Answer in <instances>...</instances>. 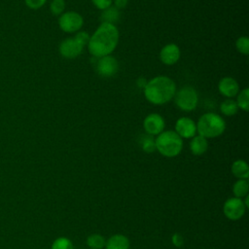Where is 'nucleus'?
Here are the masks:
<instances>
[{
  "instance_id": "f257e3e1",
  "label": "nucleus",
  "mask_w": 249,
  "mask_h": 249,
  "mask_svg": "<svg viewBox=\"0 0 249 249\" xmlns=\"http://www.w3.org/2000/svg\"><path fill=\"white\" fill-rule=\"evenodd\" d=\"M120 39V32L116 24L101 22L95 31L89 35L87 45L89 53L94 58L112 54Z\"/></svg>"
},
{
  "instance_id": "f03ea898",
  "label": "nucleus",
  "mask_w": 249,
  "mask_h": 249,
  "mask_svg": "<svg viewBox=\"0 0 249 249\" xmlns=\"http://www.w3.org/2000/svg\"><path fill=\"white\" fill-rule=\"evenodd\" d=\"M176 90V84L170 77L159 75L147 81L143 93L151 104L164 105L173 99Z\"/></svg>"
},
{
  "instance_id": "7ed1b4c3",
  "label": "nucleus",
  "mask_w": 249,
  "mask_h": 249,
  "mask_svg": "<svg viewBox=\"0 0 249 249\" xmlns=\"http://www.w3.org/2000/svg\"><path fill=\"white\" fill-rule=\"evenodd\" d=\"M196 124V132L206 139L221 136L226 130V122L222 116L213 112L204 113Z\"/></svg>"
},
{
  "instance_id": "20e7f679",
  "label": "nucleus",
  "mask_w": 249,
  "mask_h": 249,
  "mask_svg": "<svg viewBox=\"0 0 249 249\" xmlns=\"http://www.w3.org/2000/svg\"><path fill=\"white\" fill-rule=\"evenodd\" d=\"M156 150L165 158H175L183 150V139L174 130H163L155 138Z\"/></svg>"
},
{
  "instance_id": "39448f33",
  "label": "nucleus",
  "mask_w": 249,
  "mask_h": 249,
  "mask_svg": "<svg viewBox=\"0 0 249 249\" xmlns=\"http://www.w3.org/2000/svg\"><path fill=\"white\" fill-rule=\"evenodd\" d=\"M89 34L86 31H78L73 37L62 40L58 47L60 55L66 59H74L82 54L85 47H87Z\"/></svg>"
},
{
  "instance_id": "423d86ee",
  "label": "nucleus",
  "mask_w": 249,
  "mask_h": 249,
  "mask_svg": "<svg viewBox=\"0 0 249 249\" xmlns=\"http://www.w3.org/2000/svg\"><path fill=\"white\" fill-rule=\"evenodd\" d=\"M173 99L177 108L184 112L195 110L198 104L197 91L191 86H184L177 89Z\"/></svg>"
},
{
  "instance_id": "0eeeda50",
  "label": "nucleus",
  "mask_w": 249,
  "mask_h": 249,
  "mask_svg": "<svg viewBox=\"0 0 249 249\" xmlns=\"http://www.w3.org/2000/svg\"><path fill=\"white\" fill-rule=\"evenodd\" d=\"M58 26L65 33H76L84 25V18L75 11H67L58 17Z\"/></svg>"
},
{
  "instance_id": "6e6552de",
  "label": "nucleus",
  "mask_w": 249,
  "mask_h": 249,
  "mask_svg": "<svg viewBox=\"0 0 249 249\" xmlns=\"http://www.w3.org/2000/svg\"><path fill=\"white\" fill-rule=\"evenodd\" d=\"M246 209L242 198L235 196L228 198L223 205V213L231 221L240 220L244 216Z\"/></svg>"
},
{
  "instance_id": "1a4fd4ad",
  "label": "nucleus",
  "mask_w": 249,
  "mask_h": 249,
  "mask_svg": "<svg viewBox=\"0 0 249 249\" xmlns=\"http://www.w3.org/2000/svg\"><path fill=\"white\" fill-rule=\"evenodd\" d=\"M95 70L97 74L104 78L115 76L119 71V62L112 54L96 58Z\"/></svg>"
},
{
  "instance_id": "9d476101",
  "label": "nucleus",
  "mask_w": 249,
  "mask_h": 249,
  "mask_svg": "<svg viewBox=\"0 0 249 249\" xmlns=\"http://www.w3.org/2000/svg\"><path fill=\"white\" fill-rule=\"evenodd\" d=\"M165 121L163 117L158 113L148 114L143 121V128L146 134L157 136L164 130Z\"/></svg>"
},
{
  "instance_id": "9b49d317",
  "label": "nucleus",
  "mask_w": 249,
  "mask_h": 249,
  "mask_svg": "<svg viewBox=\"0 0 249 249\" xmlns=\"http://www.w3.org/2000/svg\"><path fill=\"white\" fill-rule=\"evenodd\" d=\"M174 131L182 139H191L196 135V124L190 117H180L175 122Z\"/></svg>"
},
{
  "instance_id": "f8f14e48",
  "label": "nucleus",
  "mask_w": 249,
  "mask_h": 249,
  "mask_svg": "<svg viewBox=\"0 0 249 249\" xmlns=\"http://www.w3.org/2000/svg\"><path fill=\"white\" fill-rule=\"evenodd\" d=\"M181 56V50L175 43H168L164 45L160 52V61L167 66L174 65L177 63Z\"/></svg>"
},
{
  "instance_id": "ddd939ff",
  "label": "nucleus",
  "mask_w": 249,
  "mask_h": 249,
  "mask_svg": "<svg viewBox=\"0 0 249 249\" xmlns=\"http://www.w3.org/2000/svg\"><path fill=\"white\" fill-rule=\"evenodd\" d=\"M239 90V84L232 77H223L218 82V91L226 98L235 97Z\"/></svg>"
},
{
  "instance_id": "4468645a",
  "label": "nucleus",
  "mask_w": 249,
  "mask_h": 249,
  "mask_svg": "<svg viewBox=\"0 0 249 249\" xmlns=\"http://www.w3.org/2000/svg\"><path fill=\"white\" fill-rule=\"evenodd\" d=\"M130 242L129 239L122 234L116 233L111 235L105 243V249H129Z\"/></svg>"
},
{
  "instance_id": "2eb2a0df",
  "label": "nucleus",
  "mask_w": 249,
  "mask_h": 249,
  "mask_svg": "<svg viewBox=\"0 0 249 249\" xmlns=\"http://www.w3.org/2000/svg\"><path fill=\"white\" fill-rule=\"evenodd\" d=\"M208 150V139L201 135H195L190 141V151L194 156H201Z\"/></svg>"
},
{
  "instance_id": "dca6fc26",
  "label": "nucleus",
  "mask_w": 249,
  "mask_h": 249,
  "mask_svg": "<svg viewBox=\"0 0 249 249\" xmlns=\"http://www.w3.org/2000/svg\"><path fill=\"white\" fill-rule=\"evenodd\" d=\"M231 174L237 179H248L249 177V166L244 160H236L231 166Z\"/></svg>"
},
{
  "instance_id": "f3484780",
  "label": "nucleus",
  "mask_w": 249,
  "mask_h": 249,
  "mask_svg": "<svg viewBox=\"0 0 249 249\" xmlns=\"http://www.w3.org/2000/svg\"><path fill=\"white\" fill-rule=\"evenodd\" d=\"M238 110L237 104L233 98H226L220 104V112L227 117L236 115Z\"/></svg>"
},
{
  "instance_id": "a211bd4d",
  "label": "nucleus",
  "mask_w": 249,
  "mask_h": 249,
  "mask_svg": "<svg viewBox=\"0 0 249 249\" xmlns=\"http://www.w3.org/2000/svg\"><path fill=\"white\" fill-rule=\"evenodd\" d=\"M249 183L246 179H238L232 185V193L235 197L243 198L248 195Z\"/></svg>"
},
{
  "instance_id": "6ab92c4d",
  "label": "nucleus",
  "mask_w": 249,
  "mask_h": 249,
  "mask_svg": "<svg viewBox=\"0 0 249 249\" xmlns=\"http://www.w3.org/2000/svg\"><path fill=\"white\" fill-rule=\"evenodd\" d=\"M119 18H120V10H118L114 6H111L106 10L102 11V14H101L102 22H109V23L115 24V22L118 21Z\"/></svg>"
},
{
  "instance_id": "aec40b11",
  "label": "nucleus",
  "mask_w": 249,
  "mask_h": 249,
  "mask_svg": "<svg viewBox=\"0 0 249 249\" xmlns=\"http://www.w3.org/2000/svg\"><path fill=\"white\" fill-rule=\"evenodd\" d=\"M235 102L237 104L238 109H241L244 112H248L249 110V89L244 88L235 96Z\"/></svg>"
},
{
  "instance_id": "412c9836",
  "label": "nucleus",
  "mask_w": 249,
  "mask_h": 249,
  "mask_svg": "<svg viewBox=\"0 0 249 249\" xmlns=\"http://www.w3.org/2000/svg\"><path fill=\"white\" fill-rule=\"evenodd\" d=\"M86 243L90 249H103L105 247L106 239L99 233H92L88 236Z\"/></svg>"
},
{
  "instance_id": "4be33fe9",
  "label": "nucleus",
  "mask_w": 249,
  "mask_h": 249,
  "mask_svg": "<svg viewBox=\"0 0 249 249\" xmlns=\"http://www.w3.org/2000/svg\"><path fill=\"white\" fill-rule=\"evenodd\" d=\"M140 146L141 149L148 154L154 153L156 151V144H155V137L149 134H143L140 137Z\"/></svg>"
},
{
  "instance_id": "5701e85b",
  "label": "nucleus",
  "mask_w": 249,
  "mask_h": 249,
  "mask_svg": "<svg viewBox=\"0 0 249 249\" xmlns=\"http://www.w3.org/2000/svg\"><path fill=\"white\" fill-rule=\"evenodd\" d=\"M51 249H74V245L68 237L60 236L53 241Z\"/></svg>"
},
{
  "instance_id": "b1692460",
  "label": "nucleus",
  "mask_w": 249,
  "mask_h": 249,
  "mask_svg": "<svg viewBox=\"0 0 249 249\" xmlns=\"http://www.w3.org/2000/svg\"><path fill=\"white\" fill-rule=\"evenodd\" d=\"M235 49L238 53L244 55L249 53V38L247 36H240L235 41Z\"/></svg>"
},
{
  "instance_id": "393cba45",
  "label": "nucleus",
  "mask_w": 249,
  "mask_h": 249,
  "mask_svg": "<svg viewBox=\"0 0 249 249\" xmlns=\"http://www.w3.org/2000/svg\"><path fill=\"white\" fill-rule=\"evenodd\" d=\"M65 1L64 0H52L50 3V11L53 16H60L64 13Z\"/></svg>"
},
{
  "instance_id": "a878e982",
  "label": "nucleus",
  "mask_w": 249,
  "mask_h": 249,
  "mask_svg": "<svg viewBox=\"0 0 249 249\" xmlns=\"http://www.w3.org/2000/svg\"><path fill=\"white\" fill-rule=\"evenodd\" d=\"M91 2L94 5V7L100 11L106 10L113 4V0H91Z\"/></svg>"
},
{
  "instance_id": "bb28decb",
  "label": "nucleus",
  "mask_w": 249,
  "mask_h": 249,
  "mask_svg": "<svg viewBox=\"0 0 249 249\" xmlns=\"http://www.w3.org/2000/svg\"><path fill=\"white\" fill-rule=\"evenodd\" d=\"M48 0H24L25 5L31 10H38L42 8Z\"/></svg>"
},
{
  "instance_id": "cd10ccee",
  "label": "nucleus",
  "mask_w": 249,
  "mask_h": 249,
  "mask_svg": "<svg viewBox=\"0 0 249 249\" xmlns=\"http://www.w3.org/2000/svg\"><path fill=\"white\" fill-rule=\"evenodd\" d=\"M171 242L172 244L177 247V248H180L183 246L184 244V238L182 236L181 233H178V232H175L173 233V235L171 236Z\"/></svg>"
},
{
  "instance_id": "c85d7f7f",
  "label": "nucleus",
  "mask_w": 249,
  "mask_h": 249,
  "mask_svg": "<svg viewBox=\"0 0 249 249\" xmlns=\"http://www.w3.org/2000/svg\"><path fill=\"white\" fill-rule=\"evenodd\" d=\"M113 4L114 7H116L118 10H121L124 9L127 6L128 0H113Z\"/></svg>"
}]
</instances>
